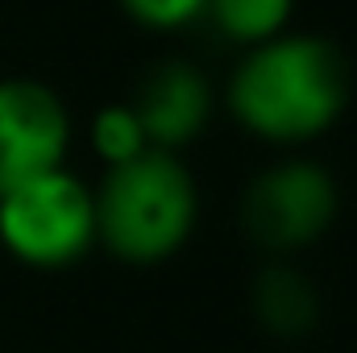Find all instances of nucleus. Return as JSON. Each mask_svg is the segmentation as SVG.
<instances>
[{"mask_svg":"<svg viewBox=\"0 0 357 353\" xmlns=\"http://www.w3.org/2000/svg\"><path fill=\"white\" fill-rule=\"evenodd\" d=\"M71 146L63 100L33 80H0V195L59 171Z\"/></svg>","mask_w":357,"mask_h":353,"instance_id":"5","label":"nucleus"},{"mask_svg":"<svg viewBox=\"0 0 357 353\" xmlns=\"http://www.w3.org/2000/svg\"><path fill=\"white\" fill-rule=\"evenodd\" d=\"M91 146L96 154L108 163V167H121L146 150H154L146 142V129L133 112V104H112V108H100L96 121H91Z\"/></svg>","mask_w":357,"mask_h":353,"instance_id":"9","label":"nucleus"},{"mask_svg":"<svg viewBox=\"0 0 357 353\" xmlns=\"http://www.w3.org/2000/svg\"><path fill=\"white\" fill-rule=\"evenodd\" d=\"M295 0H208L204 13H212L216 29L233 42H270L282 33Z\"/></svg>","mask_w":357,"mask_h":353,"instance_id":"8","label":"nucleus"},{"mask_svg":"<svg viewBox=\"0 0 357 353\" xmlns=\"http://www.w3.org/2000/svg\"><path fill=\"white\" fill-rule=\"evenodd\" d=\"M195 225V183L171 150L108 167L96 191V237L125 262H162Z\"/></svg>","mask_w":357,"mask_h":353,"instance_id":"2","label":"nucleus"},{"mask_svg":"<svg viewBox=\"0 0 357 353\" xmlns=\"http://www.w3.org/2000/svg\"><path fill=\"white\" fill-rule=\"evenodd\" d=\"M337 216V183L316 163H278L245 195V229L266 250L312 246Z\"/></svg>","mask_w":357,"mask_h":353,"instance_id":"4","label":"nucleus"},{"mask_svg":"<svg viewBox=\"0 0 357 353\" xmlns=\"http://www.w3.org/2000/svg\"><path fill=\"white\" fill-rule=\"evenodd\" d=\"M0 241L29 266H67L96 241V195L67 167L0 195Z\"/></svg>","mask_w":357,"mask_h":353,"instance_id":"3","label":"nucleus"},{"mask_svg":"<svg viewBox=\"0 0 357 353\" xmlns=\"http://www.w3.org/2000/svg\"><path fill=\"white\" fill-rule=\"evenodd\" d=\"M121 4L133 21H142L150 29H178L208 8V0H121Z\"/></svg>","mask_w":357,"mask_h":353,"instance_id":"10","label":"nucleus"},{"mask_svg":"<svg viewBox=\"0 0 357 353\" xmlns=\"http://www.w3.org/2000/svg\"><path fill=\"white\" fill-rule=\"evenodd\" d=\"M258 316L282 337L312 329L316 324V295H312L307 278H299L287 266L266 270L258 278Z\"/></svg>","mask_w":357,"mask_h":353,"instance_id":"7","label":"nucleus"},{"mask_svg":"<svg viewBox=\"0 0 357 353\" xmlns=\"http://www.w3.org/2000/svg\"><path fill=\"white\" fill-rule=\"evenodd\" d=\"M349 96V71L333 42L278 33L258 42L229 84L233 117L266 142H307L324 133Z\"/></svg>","mask_w":357,"mask_h":353,"instance_id":"1","label":"nucleus"},{"mask_svg":"<svg viewBox=\"0 0 357 353\" xmlns=\"http://www.w3.org/2000/svg\"><path fill=\"white\" fill-rule=\"evenodd\" d=\"M133 112L146 129V142L154 150H171L191 142L212 112L208 80L187 63H162L146 75V84L133 100Z\"/></svg>","mask_w":357,"mask_h":353,"instance_id":"6","label":"nucleus"}]
</instances>
